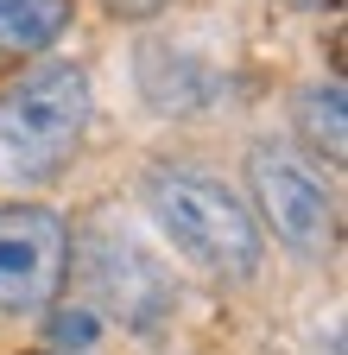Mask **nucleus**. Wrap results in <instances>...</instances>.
Masks as SVG:
<instances>
[{
    "mask_svg": "<svg viewBox=\"0 0 348 355\" xmlns=\"http://www.w3.org/2000/svg\"><path fill=\"white\" fill-rule=\"evenodd\" d=\"M45 355H70V349H45Z\"/></svg>",
    "mask_w": 348,
    "mask_h": 355,
    "instance_id": "obj_10",
    "label": "nucleus"
},
{
    "mask_svg": "<svg viewBox=\"0 0 348 355\" xmlns=\"http://www.w3.org/2000/svg\"><path fill=\"white\" fill-rule=\"evenodd\" d=\"M51 330V349H70V355H82V349H89L95 343V311H51V318H45Z\"/></svg>",
    "mask_w": 348,
    "mask_h": 355,
    "instance_id": "obj_7",
    "label": "nucleus"
},
{
    "mask_svg": "<svg viewBox=\"0 0 348 355\" xmlns=\"http://www.w3.org/2000/svg\"><path fill=\"white\" fill-rule=\"evenodd\" d=\"M146 209L171 235V248H184L203 273H215V279H253L259 273L266 229L253 222V209L228 184H215L203 171H184V165H152L146 171Z\"/></svg>",
    "mask_w": 348,
    "mask_h": 355,
    "instance_id": "obj_1",
    "label": "nucleus"
},
{
    "mask_svg": "<svg viewBox=\"0 0 348 355\" xmlns=\"http://www.w3.org/2000/svg\"><path fill=\"white\" fill-rule=\"evenodd\" d=\"M70 279V229L45 203L0 209V318H38L51 311Z\"/></svg>",
    "mask_w": 348,
    "mask_h": 355,
    "instance_id": "obj_4",
    "label": "nucleus"
},
{
    "mask_svg": "<svg viewBox=\"0 0 348 355\" xmlns=\"http://www.w3.org/2000/svg\"><path fill=\"white\" fill-rule=\"evenodd\" d=\"M89 76L82 64H38L0 89V184H45L70 165L89 127Z\"/></svg>",
    "mask_w": 348,
    "mask_h": 355,
    "instance_id": "obj_2",
    "label": "nucleus"
},
{
    "mask_svg": "<svg viewBox=\"0 0 348 355\" xmlns=\"http://www.w3.org/2000/svg\"><path fill=\"white\" fill-rule=\"evenodd\" d=\"M70 26V0H0V51H45Z\"/></svg>",
    "mask_w": 348,
    "mask_h": 355,
    "instance_id": "obj_6",
    "label": "nucleus"
},
{
    "mask_svg": "<svg viewBox=\"0 0 348 355\" xmlns=\"http://www.w3.org/2000/svg\"><path fill=\"white\" fill-rule=\"evenodd\" d=\"M279 7H291V13H323V7H342V0H279Z\"/></svg>",
    "mask_w": 348,
    "mask_h": 355,
    "instance_id": "obj_9",
    "label": "nucleus"
},
{
    "mask_svg": "<svg viewBox=\"0 0 348 355\" xmlns=\"http://www.w3.org/2000/svg\"><path fill=\"white\" fill-rule=\"evenodd\" d=\"M247 191H253V222L273 229V241H285L291 254L317 260V254L336 248V229H342L336 191H329V178L311 159H297L291 146L259 140L247 153Z\"/></svg>",
    "mask_w": 348,
    "mask_h": 355,
    "instance_id": "obj_3",
    "label": "nucleus"
},
{
    "mask_svg": "<svg viewBox=\"0 0 348 355\" xmlns=\"http://www.w3.org/2000/svg\"><path fill=\"white\" fill-rule=\"evenodd\" d=\"M291 127H297V140L311 146L329 171H342V159H348V96H342V83H311V89H297Z\"/></svg>",
    "mask_w": 348,
    "mask_h": 355,
    "instance_id": "obj_5",
    "label": "nucleus"
},
{
    "mask_svg": "<svg viewBox=\"0 0 348 355\" xmlns=\"http://www.w3.org/2000/svg\"><path fill=\"white\" fill-rule=\"evenodd\" d=\"M165 7H171V0H108V13H120V19H152Z\"/></svg>",
    "mask_w": 348,
    "mask_h": 355,
    "instance_id": "obj_8",
    "label": "nucleus"
}]
</instances>
